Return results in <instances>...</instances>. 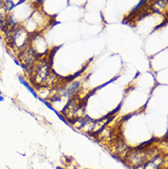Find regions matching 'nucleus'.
I'll return each mask as SVG.
<instances>
[{
    "instance_id": "1",
    "label": "nucleus",
    "mask_w": 168,
    "mask_h": 169,
    "mask_svg": "<svg viewBox=\"0 0 168 169\" xmlns=\"http://www.w3.org/2000/svg\"><path fill=\"white\" fill-rule=\"evenodd\" d=\"M10 39L12 44L16 46L18 50L24 49L28 46V43L29 42V33L22 26H18L11 31Z\"/></svg>"
},
{
    "instance_id": "2",
    "label": "nucleus",
    "mask_w": 168,
    "mask_h": 169,
    "mask_svg": "<svg viewBox=\"0 0 168 169\" xmlns=\"http://www.w3.org/2000/svg\"><path fill=\"white\" fill-rule=\"evenodd\" d=\"M49 73H50L49 63L46 61H42L34 72L32 82H34L36 85H42L46 83L49 79Z\"/></svg>"
},
{
    "instance_id": "3",
    "label": "nucleus",
    "mask_w": 168,
    "mask_h": 169,
    "mask_svg": "<svg viewBox=\"0 0 168 169\" xmlns=\"http://www.w3.org/2000/svg\"><path fill=\"white\" fill-rule=\"evenodd\" d=\"M80 82L79 81H76V82H74L72 84H70L68 86H64L63 88H62L61 90V95H63V96H72L73 95H75L79 87H80Z\"/></svg>"
},
{
    "instance_id": "4",
    "label": "nucleus",
    "mask_w": 168,
    "mask_h": 169,
    "mask_svg": "<svg viewBox=\"0 0 168 169\" xmlns=\"http://www.w3.org/2000/svg\"><path fill=\"white\" fill-rule=\"evenodd\" d=\"M166 7H167V0H155L152 4L151 10L156 13L163 12Z\"/></svg>"
},
{
    "instance_id": "5",
    "label": "nucleus",
    "mask_w": 168,
    "mask_h": 169,
    "mask_svg": "<svg viewBox=\"0 0 168 169\" xmlns=\"http://www.w3.org/2000/svg\"><path fill=\"white\" fill-rule=\"evenodd\" d=\"M18 81L20 82L21 85H23V86H25V87H26V88L30 92V94H31L33 96H34L35 98H38V96H37L36 92L34 91V89H33V88L29 85V83H28V82H27V81L22 77V76H18Z\"/></svg>"
},
{
    "instance_id": "6",
    "label": "nucleus",
    "mask_w": 168,
    "mask_h": 169,
    "mask_svg": "<svg viewBox=\"0 0 168 169\" xmlns=\"http://www.w3.org/2000/svg\"><path fill=\"white\" fill-rule=\"evenodd\" d=\"M147 1H148V0H141V1L138 3V5L135 6V7H134V8H132V10H131L129 16H134L136 13H138L140 10H142V8L147 4Z\"/></svg>"
},
{
    "instance_id": "7",
    "label": "nucleus",
    "mask_w": 168,
    "mask_h": 169,
    "mask_svg": "<svg viewBox=\"0 0 168 169\" xmlns=\"http://www.w3.org/2000/svg\"><path fill=\"white\" fill-rule=\"evenodd\" d=\"M40 100L42 101V102H43V103H44V104H45V105H46V106H47V107H48L50 110H52V111H54V112L56 111V110H55L52 108V105H51V104L48 102V101H46V100H44V99H42V98H40Z\"/></svg>"
},
{
    "instance_id": "8",
    "label": "nucleus",
    "mask_w": 168,
    "mask_h": 169,
    "mask_svg": "<svg viewBox=\"0 0 168 169\" xmlns=\"http://www.w3.org/2000/svg\"><path fill=\"white\" fill-rule=\"evenodd\" d=\"M2 101H4V96H2V92L0 91V102H2Z\"/></svg>"
},
{
    "instance_id": "9",
    "label": "nucleus",
    "mask_w": 168,
    "mask_h": 169,
    "mask_svg": "<svg viewBox=\"0 0 168 169\" xmlns=\"http://www.w3.org/2000/svg\"><path fill=\"white\" fill-rule=\"evenodd\" d=\"M56 169H65V168H63V167H61V166H57V167H56Z\"/></svg>"
}]
</instances>
